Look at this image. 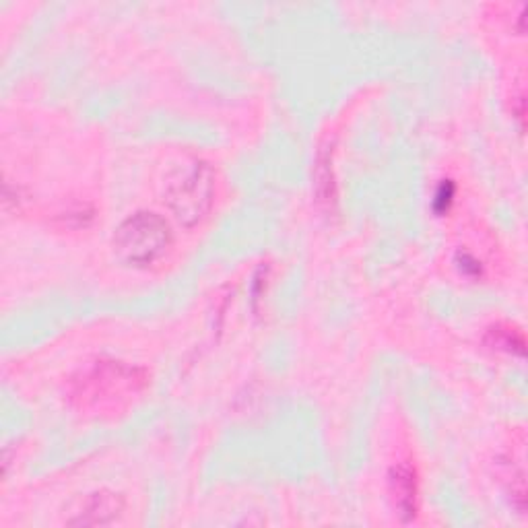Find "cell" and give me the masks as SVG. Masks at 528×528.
Listing matches in <instances>:
<instances>
[{
	"mask_svg": "<svg viewBox=\"0 0 528 528\" xmlns=\"http://www.w3.org/2000/svg\"><path fill=\"white\" fill-rule=\"evenodd\" d=\"M485 345L495 349V351H502V353H510L516 357H524L526 355V339L524 333L514 326V324H493L491 328H487V333L483 337Z\"/></svg>",
	"mask_w": 528,
	"mask_h": 528,
	"instance_id": "7",
	"label": "cell"
},
{
	"mask_svg": "<svg viewBox=\"0 0 528 528\" xmlns=\"http://www.w3.org/2000/svg\"><path fill=\"white\" fill-rule=\"evenodd\" d=\"M452 203H454V184L452 182H442V186L438 188L436 198H434V209L438 213H446Z\"/></svg>",
	"mask_w": 528,
	"mask_h": 528,
	"instance_id": "9",
	"label": "cell"
},
{
	"mask_svg": "<svg viewBox=\"0 0 528 528\" xmlns=\"http://www.w3.org/2000/svg\"><path fill=\"white\" fill-rule=\"evenodd\" d=\"M388 487L394 502V510L405 522H411L419 514V479L409 460H401L388 473Z\"/></svg>",
	"mask_w": 528,
	"mask_h": 528,
	"instance_id": "4",
	"label": "cell"
},
{
	"mask_svg": "<svg viewBox=\"0 0 528 528\" xmlns=\"http://www.w3.org/2000/svg\"><path fill=\"white\" fill-rule=\"evenodd\" d=\"M149 384L143 368L120 359H97L73 376L71 405L87 415H114L124 411Z\"/></svg>",
	"mask_w": 528,
	"mask_h": 528,
	"instance_id": "1",
	"label": "cell"
},
{
	"mask_svg": "<svg viewBox=\"0 0 528 528\" xmlns=\"http://www.w3.org/2000/svg\"><path fill=\"white\" fill-rule=\"evenodd\" d=\"M126 508V502L120 493L114 491H95L87 495L77 518H71L73 526H106L116 522Z\"/></svg>",
	"mask_w": 528,
	"mask_h": 528,
	"instance_id": "5",
	"label": "cell"
},
{
	"mask_svg": "<svg viewBox=\"0 0 528 528\" xmlns=\"http://www.w3.org/2000/svg\"><path fill=\"white\" fill-rule=\"evenodd\" d=\"M458 267L462 273L479 277L481 275V262L477 258H473L471 254H460L458 256Z\"/></svg>",
	"mask_w": 528,
	"mask_h": 528,
	"instance_id": "10",
	"label": "cell"
},
{
	"mask_svg": "<svg viewBox=\"0 0 528 528\" xmlns=\"http://www.w3.org/2000/svg\"><path fill=\"white\" fill-rule=\"evenodd\" d=\"M165 205L184 227L201 223L215 201V172L205 161H192L165 184Z\"/></svg>",
	"mask_w": 528,
	"mask_h": 528,
	"instance_id": "3",
	"label": "cell"
},
{
	"mask_svg": "<svg viewBox=\"0 0 528 528\" xmlns=\"http://www.w3.org/2000/svg\"><path fill=\"white\" fill-rule=\"evenodd\" d=\"M314 188H316V201L322 209L333 211L337 207V180L333 170V153L322 149L316 157V170H314Z\"/></svg>",
	"mask_w": 528,
	"mask_h": 528,
	"instance_id": "6",
	"label": "cell"
},
{
	"mask_svg": "<svg viewBox=\"0 0 528 528\" xmlns=\"http://www.w3.org/2000/svg\"><path fill=\"white\" fill-rule=\"evenodd\" d=\"M174 234L170 223L153 211L128 215L112 238L114 256L126 267L145 269L170 252Z\"/></svg>",
	"mask_w": 528,
	"mask_h": 528,
	"instance_id": "2",
	"label": "cell"
},
{
	"mask_svg": "<svg viewBox=\"0 0 528 528\" xmlns=\"http://www.w3.org/2000/svg\"><path fill=\"white\" fill-rule=\"evenodd\" d=\"M502 479L508 483V493L512 502L516 504L518 512H524L526 506V483H524V469L516 467L514 460L504 462V471Z\"/></svg>",
	"mask_w": 528,
	"mask_h": 528,
	"instance_id": "8",
	"label": "cell"
}]
</instances>
